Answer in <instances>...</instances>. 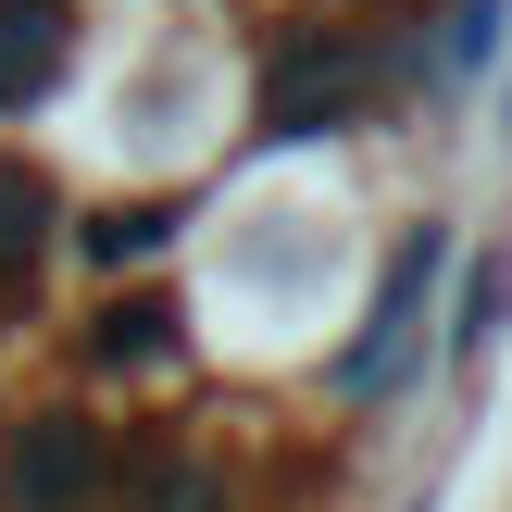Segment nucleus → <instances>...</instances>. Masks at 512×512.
Wrapping results in <instances>:
<instances>
[{
    "label": "nucleus",
    "instance_id": "8",
    "mask_svg": "<svg viewBox=\"0 0 512 512\" xmlns=\"http://www.w3.org/2000/svg\"><path fill=\"white\" fill-rule=\"evenodd\" d=\"M138 512H225V475H200V463H163L138 488Z\"/></svg>",
    "mask_w": 512,
    "mask_h": 512
},
{
    "label": "nucleus",
    "instance_id": "9",
    "mask_svg": "<svg viewBox=\"0 0 512 512\" xmlns=\"http://www.w3.org/2000/svg\"><path fill=\"white\" fill-rule=\"evenodd\" d=\"M500 300H512V275H500V263H475V288H463V325H450V338H463V350H488V338H500Z\"/></svg>",
    "mask_w": 512,
    "mask_h": 512
},
{
    "label": "nucleus",
    "instance_id": "5",
    "mask_svg": "<svg viewBox=\"0 0 512 512\" xmlns=\"http://www.w3.org/2000/svg\"><path fill=\"white\" fill-rule=\"evenodd\" d=\"M38 238H50V175L0 150V275H25V263H38Z\"/></svg>",
    "mask_w": 512,
    "mask_h": 512
},
{
    "label": "nucleus",
    "instance_id": "3",
    "mask_svg": "<svg viewBox=\"0 0 512 512\" xmlns=\"http://www.w3.org/2000/svg\"><path fill=\"white\" fill-rule=\"evenodd\" d=\"M438 263H450V238L425 225V238H400V263H388V288H375V313H363V338L338 350V388L350 400H375L400 375V350H413V313H425V288H438Z\"/></svg>",
    "mask_w": 512,
    "mask_h": 512
},
{
    "label": "nucleus",
    "instance_id": "4",
    "mask_svg": "<svg viewBox=\"0 0 512 512\" xmlns=\"http://www.w3.org/2000/svg\"><path fill=\"white\" fill-rule=\"evenodd\" d=\"M63 50H75L63 0H0V113H25V100L63 75Z\"/></svg>",
    "mask_w": 512,
    "mask_h": 512
},
{
    "label": "nucleus",
    "instance_id": "2",
    "mask_svg": "<svg viewBox=\"0 0 512 512\" xmlns=\"http://www.w3.org/2000/svg\"><path fill=\"white\" fill-rule=\"evenodd\" d=\"M113 500V438L88 413H38L13 438V475H0V512H100Z\"/></svg>",
    "mask_w": 512,
    "mask_h": 512
},
{
    "label": "nucleus",
    "instance_id": "1",
    "mask_svg": "<svg viewBox=\"0 0 512 512\" xmlns=\"http://www.w3.org/2000/svg\"><path fill=\"white\" fill-rule=\"evenodd\" d=\"M363 88H375V50L350 25H288L263 63V138H325Z\"/></svg>",
    "mask_w": 512,
    "mask_h": 512
},
{
    "label": "nucleus",
    "instance_id": "7",
    "mask_svg": "<svg viewBox=\"0 0 512 512\" xmlns=\"http://www.w3.org/2000/svg\"><path fill=\"white\" fill-rule=\"evenodd\" d=\"M175 238V213H163V200H138V213H100L88 225V250H100V263H138V250H163Z\"/></svg>",
    "mask_w": 512,
    "mask_h": 512
},
{
    "label": "nucleus",
    "instance_id": "6",
    "mask_svg": "<svg viewBox=\"0 0 512 512\" xmlns=\"http://www.w3.org/2000/svg\"><path fill=\"white\" fill-rule=\"evenodd\" d=\"M175 350V300H125V313H100V363H163Z\"/></svg>",
    "mask_w": 512,
    "mask_h": 512
}]
</instances>
